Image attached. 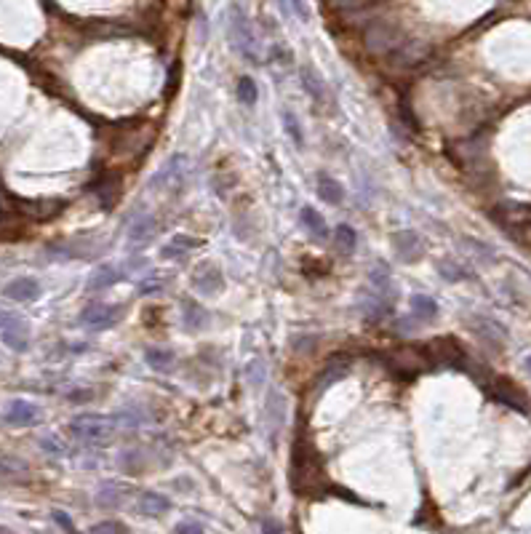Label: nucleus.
<instances>
[{"mask_svg":"<svg viewBox=\"0 0 531 534\" xmlns=\"http://www.w3.org/2000/svg\"><path fill=\"white\" fill-rule=\"evenodd\" d=\"M438 273H441L446 280H465L467 278V270H462V267L456 265V262H451V259H441L438 262Z\"/></svg>","mask_w":531,"mask_h":534,"instance_id":"25","label":"nucleus"},{"mask_svg":"<svg viewBox=\"0 0 531 534\" xmlns=\"http://www.w3.org/2000/svg\"><path fill=\"white\" fill-rule=\"evenodd\" d=\"M409 307L414 312V318H420V321H430V318L438 315V302L427 297V294H414L409 300Z\"/></svg>","mask_w":531,"mask_h":534,"instance_id":"15","label":"nucleus"},{"mask_svg":"<svg viewBox=\"0 0 531 534\" xmlns=\"http://www.w3.org/2000/svg\"><path fill=\"white\" fill-rule=\"evenodd\" d=\"M259 529H262V532H283V523H270V521H262V523H259Z\"/></svg>","mask_w":531,"mask_h":534,"instance_id":"35","label":"nucleus"},{"mask_svg":"<svg viewBox=\"0 0 531 534\" xmlns=\"http://www.w3.org/2000/svg\"><path fill=\"white\" fill-rule=\"evenodd\" d=\"M470 329H473V332H476L488 347H497V350H502V347H505L508 332H505L497 321L483 318V315H473V318H470Z\"/></svg>","mask_w":531,"mask_h":534,"instance_id":"6","label":"nucleus"},{"mask_svg":"<svg viewBox=\"0 0 531 534\" xmlns=\"http://www.w3.org/2000/svg\"><path fill=\"white\" fill-rule=\"evenodd\" d=\"M40 446H43L45 452H48V454H54V457H62V454H67L65 444H59V441H56L54 435H45V438H40Z\"/></svg>","mask_w":531,"mask_h":534,"instance_id":"28","label":"nucleus"},{"mask_svg":"<svg viewBox=\"0 0 531 534\" xmlns=\"http://www.w3.org/2000/svg\"><path fill=\"white\" fill-rule=\"evenodd\" d=\"M155 235V219L153 217H136L128 227V241L131 244H147Z\"/></svg>","mask_w":531,"mask_h":534,"instance_id":"16","label":"nucleus"},{"mask_svg":"<svg viewBox=\"0 0 531 534\" xmlns=\"http://www.w3.org/2000/svg\"><path fill=\"white\" fill-rule=\"evenodd\" d=\"M299 219H302V224L310 230V235L315 238V241H323V238H329V227H326V219H323L321 214L315 212L312 206H302V212H299Z\"/></svg>","mask_w":531,"mask_h":534,"instance_id":"13","label":"nucleus"},{"mask_svg":"<svg viewBox=\"0 0 531 534\" xmlns=\"http://www.w3.org/2000/svg\"><path fill=\"white\" fill-rule=\"evenodd\" d=\"M318 192H321V198L326 200V203H332V206H339L344 198L342 185L332 177H318Z\"/></svg>","mask_w":531,"mask_h":534,"instance_id":"18","label":"nucleus"},{"mask_svg":"<svg viewBox=\"0 0 531 534\" xmlns=\"http://www.w3.org/2000/svg\"><path fill=\"white\" fill-rule=\"evenodd\" d=\"M195 246H198L195 238H190V235H177V238H174L160 254H163V259H171V256H174V259H182V256L190 254Z\"/></svg>","mask_w":531,"mask_h":534,"instance_id":"20","label":"nucleus"},{"mask_svg":"<svg viewBox=\"0 0 531 534\" xmlns=\"http://www.w3.org/2000/svg\"><path fill=\"white\" fill-rule=\"evenodd\" d=\"M24 473H27V462L24 459L0 454V479H19Z\"/></svg>","mask_w":531,"mask_h":534,"instance_id":"22","label":"nucleus"},{"mask_svg":"<svg viewBox=\"0 0 531 534\" xmlns=\"http://www.w3.org/2000/svg\"><path fill=\"white\" fill-rule=\"evenodd\" d=\"M3 294L13 302H35L40 297V283L33 278H16L11 283H6Z\"/></svg>","mask_w":531,"mask_h":534,"instance_id":"10","label":"nucleus"},{"mask_svg":"<svg viewBox=\"0 0 531 534\" xmlns=\"http://www.w3.org/2000/svg\"><path fill=\"white\" fill-rule=\"evenodd\" d=\"M3 342L11 347V350H19V353L27 350V326H24V321L3 329Z\"/></svg>","mask_w":531,"mask_h":534,"instance_id":"21","label":"nucleus"},{"mask_svg":"<svg viewBox=\"0 0 531 534\" xmlns=\"http://www.w3.org/2000/svg\"><path fill=\"white\" fill-rule=\"evenodd\" d=\"M94 532H128V526L126 523H118V521H104V523H97L94 526Z\"/></svg>","mask_w":531,"mask_h":534,"instance_id":"30","label":"nucleus"},{"mask_svg":"<svg viewBox=\"0 0 531 534\" xmlns=\"http://www.w3.org/2000/svg\"><path fill=\"white\" fill-rule=\"evenodd\" d=\"M283 417H286V412H283V396H280L278 390H273L270 398H267V423H270V433H278V430H280Z\"/></svg>","mask_w":531,"mask_h":534,"instance_id":"17","label":"nucleus"},{"mask_svg":"<svg viewBox=\"0 0 531 534\" xmlns=\"http://www.w3.org/2000/svg\"><path fill=\"white\" fill-rule=\"evenodd\" d=\"M299 80H302V89L307 91V97H310L315 104H323V102L329 99V86H326V80H323L310 65L299 67Z\"/></svg>","mask_w":531,"mask_h":534,"instance_id":"8","label":"nucleus"},{"mask_svg":"<svg viewBox=\"0 0 531 534\" xmlns=\"http://www.w3.org/2000/svg\"><path fill=\"white\" fill-rule=\"evenodd\" d=\"M283 126H286V134L291 136V142L297 147H305V134H302V123L297 121V115L291 110H283Z\"/></svg>","mask_w":531,"mask_h":534,"instance_id":"24","label":"nucleus"},{"mask_svg":"<svg viewBox=\"0 0 531 534\" xmlns=\"http://www.w3.org/2000/svg\"><path fill=\"white\" fill-rule=\"evenodd\" d=\"M121 315H123L121 307H110V305L94 302V305H89V307H83V312H80V323L89 326V329H94V332H102V329L115 326Z\"/></svg>","mask_w":531,"mask_h":534,"instance_id":"4","label":"nucleus"},{"mask_svg":"<svg viewBox=\"0 0 531 534\" xmlns=\"http://www.w3.org/2000/svg\"><path fill=\"white\" fill-rule=\"evenodd\" d=\"M238 99L243 102V104H254L256 102V83L248 75L238 78Z\"/></svg>","mask_w":531,"mask_h":534,"instance_id":"27","label":"nucleus"},{"mask_svg":"<svg viewBox=\"0 0 531 534\" xmlns=\"http://www.w3.org/2000/svg\"><path fill=\"white\" fill-rule=\"evenodd\" d=\"M291 3V11L297 13V19H302V22H310V9H307V3L305 0H288Z\"/></svg>","mask_w":531,"mask_h":534,"instance_id":"29","label":"nucleus"},{"mask_svg":"<svg viewBox=\"0 0 531 534\" xmlns=\"http://www.w3.org/2000/svg\"><path fill=\"white\" fill-rule=\"evenodd\" d=\"M227 30H230V40H233L235 51L248 59V62H256V35H254V24L251 19L246 16V11L241 6H230V13H227Z\"/></svg>","mask_w":531,"mask_h":534,"instance_id":"1","label":"nucleus"},{"mask_svg":"<svg viewBox=\"0 0 531 534\" xmlns=\"http://www.w3.org/2000/svg\"><path fill=\"white\" fill-rule=\"evenodd\" d=\"M40 420V409L35 406V403H30V400H11L9 403V409H6V423L9 425H19V427H24V425H35Z\"/></svg>","mask_w":531,"mask_h":534,"instance_id":"9","label":"nucleus"},{"mask_svg":"<svg viewBox=\"0 0 531 534\" xmlns=\"http://www.w3.org/2000/svg\"><path fill=\"white\" fill-rule=\"evenodd\" d=\"M51 518H54V521L59 523V526H62L65 532H72V529H75V523H72V518H70V516H67L65 511H54V513H51Z\"/></svg>","mask_w":531,"mask_h":534,"instance_id":"31","label":"nucleus"},{"mask_svg":"<svg viewBox=\"0 0 531 534\" xmlns=\"http://www.w3.org/2000/svg\"><path fill=\"white\" fill-rule=\"evenodd\" d=\"M171 511V502L168 497L158 494V491H144L139 497V513L147 516V518H158V516H166Z\"/></svg>","mask_w":531,"mask_h":534,"instance_id":"12","label":"nucleus"},{"mask_svg":"<svg viewBox=\"0 0 531 534\" xmlns=\"http://www.w3.org/2000/svg\"><path fill=\"white\" fill-rule=\"evenodd\" d=\"M174 532H203V523L198 521H179L177 526H174Z\"/></svg>","mask_w":531,"mask_h":534,"instance_id":"34","label":"nucleus"},{"mask_svg":"<svg viewBox=\"0 0 531 534\" xmlns=\"http://www.w3.org/2000/svg\"><path fill=\"white\" fill-rule=\"evenodd\" d=\"M118 278H121V273L115 270L112 265H102L94 270V276L89 278V283H86V291H104L110 289V286H115L118 283Z\"/></svg>","mask_w":531,"mask_h":534,"instance_id":"14","label":"nucleus"},{"mask_svg":"<svg viewBox=\"0 0 531 534\" xmlns=\"http://www.w3.org/2000/svg\"><path fill=\"white\" fill-rule=\"evenodd\" d=\"M163 286H166V283H160V278H144L139 291H142V294H155V291H160Z\"/></svg>","mask_w":531,"mask_h":534,"instance_id":"33","label":"nucleus"},{"mask_svg":"<svg viewBox=\"0 0 531 534\" xmlns=\"http://www.w3.org/2000/svg\"><path fill=\"white\" fill-rule=\"evenodd\" d=\"M334 244L342 254H353L355 246H358V233H355L350 224H336L334 230Z\"/></svg>","mask_w":531,"mask_h":534,"instance_id":"19","label":"nucleus"},{"mask_svg":"<svg viewBox=\"0 0 531 534\" xmlns=\"http://www.w3.org/2000/svg\"><path fill=\"white\" fill-rule=\"evenodd\" d=\"M393 249L403 262H420L425 256V244L414 230H400L393 235Z\"/></svg>","mask_w":531,"mask_h":534,"instance_id":"5","label":"nucleus"},{"mask_svg":"<svg viewBox=\"0 0 531 534\" xmlns=\"http://www.w3.org/2000/svg\"><path fill=\"white\" fill-rule=\"evenodd\" d=\"M526 369L531 371V356H526Z\"/></svg>","mask_w":531,"mask_h":534,"instance_id":"36","label":"nucleus"},{"mask_svg":"<svg viewBox=\"0 0 531 534\" xmlns=\"http://www.w3.org/2000/svg\"><path fill=\"white\" fill-rule=\"evenodd\" d=\"M422 353L427 356L430 364H441V366H456L465 361V353L462 347L456 345V339H449V337H441V339H430L422 345Z\"/></svg>","mask_w":531,"mask_h":534,"instance_id":"3","label":"nucleus"},{"mask_svg":"<svg viewBox=\"0 0 531 534\" xmlns=\"http://www.w3.org/2000/svg\"><path fill=\"white\" fill-rule=\"evenodd\" d=\"M368 283H371V289H374L382 300H388L390 305H393L398 291L393 286V276H390V267L385 265V262H374V265H371V270H368Z\"/></svg>","mask_w":531,"mask_h":534,"instance_id":"7","label":"nucleus"},{"mask_svg":"<svg viewBox=\"0 0 531 534\" xmlns=\"http://www.w3.org/2000/svg\"><path fill=\"white\" fill-rule=\"evenodd\" d=\"M97 500H99L102 508H118L123 502V489L118 484H104L99 489V497H97Z\"/></svg>","mask_w":531,"mask_h":534,"instance_id":"23","label":"nucleus"},{"mask_svg":"<svg viewBox=\"0 0 531 534\" xmlns=\"http://www.w3.org/2000/svg\"><path fill=\"white\" fill-rule=\"evenodd\" d=\"M19 321H22V318H19L16 312L3 310V307H0V332H3V329H9V326H13V323H19Z\"/></svg>","mask_w":531,"mask_h":534,"instance_id":"32","label":"nucleus"},{"mask_svg":"<svg viewBox=\"0 0 531 534\" xmlns=\"http://www.w3.org/2000/svg\"><path fill=\"white\" fill-rule=\"evenodd\" d=\"M147 364L155 369V371H166L174 364V356L166 350H147Z\"/></svg>","mask_w":531,"mask_h":534,"instance_id":"26","label":"nucleus"},{"mask_svg":"<svg viewBox=\"0 0 531 534\" xmlns=\"http://www.w3.org/2000/svg\"><path fill=\"white\" fill-rule=\"evenodd\" d=\"M115 427H118V423L112 417H104V414H78L70 423V433L75 435L78 441H83V444L94 446L110 441Z\"/></svg>","mask_w":531,"mask_h":534,"instance_id":"2","label":"nucleus"},{"mask_svg":"<svg viewBox=\"0 0 531 534\" xmlns=\"http://www.w3.org/2000/svg\"><path fill=\"white\" fill-rule=\"evenodd\" d=\"M497 219L505 224H515V227L531 224V206L529 203H502L497 209Z\"/></svg>","mask_w":531,"mask_h":534,"instance_id":"11","label":"nucleus"}]
</instances>
